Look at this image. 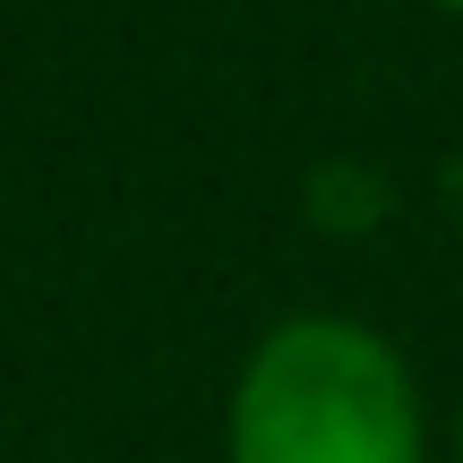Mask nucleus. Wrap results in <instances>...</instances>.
<instances>
[{
  "instance_id": "1",
  "label": "nucleus",
  "mask_w": 463,
  "mask_h": 463,
  "mask_svg": "<svg viewBox=\"0 0 463 463\" xmlns=\"http://www.w3.org/2000/svg\"><path fill=\"white\" fill-rule=\"evenodd\" d=\"M223 463H430V403L403 344L344 309L275 317L232 369Z\"/></svg>"
},
{
  "instance_id": "2",
  "label": "nucleus",
  "mask_w": 463,
  "mask_h": 463,
  "mask_svg": "<svg viewBox=\"0 0 463 463\" xmlns=\"http://www.w3.org/2000/svg\"><path fill=\"white\" fill-rule=\"evenodd\" d=\"M455 463H463V412H455Z\"/></svg>"
},
{
  "instance_id": "3",
  "label": "nucleus",
  "mask_w": 463,
  "mask_h": 463,
  "mask_svg": "<svg viewBox=\"0 0 463 463\" xmlns=\"http://www.w3.org/2000/svg\"><path fill=\"white\" fill-rule=\"evenodd\" d=\"M430 9H455V17H463V0H430Z\"/></svg>"
}]
</instances>
